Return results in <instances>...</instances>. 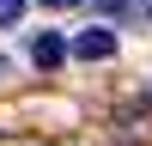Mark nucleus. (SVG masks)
Returning a JSON list of instances; mask_svg holds the SVG:
<instances>
[{"mask_svg": "<svg viewBox=\"0 0 152 146\" xmlns=\"http://www.w3.org/2000/svg\"><path fill=\"white\" fill-rule=\"evenodd\" d=\"M73 55H79V61H110V55H116V31H104V24L79 31V36H73Z\"/></svg>", "mask_w": 152, "mask_h": 146, "instance_id": "obj_1", "label": "nucleus"}, {"mask_svg": "<svg viewBox=\"0 0 152 146\" xmlns=\"http://www.w3.org/2000/svg\"><path fill=\"white\" fill-rule=\"evenodd\" d=\"M31 61H37V67H61V61H67V43H61L55 31L31 36Z\"/></svg>", "mask_w": 152, "mask_h": 146, "instance_id": "obj_2", "label": "nucleus"}, {"mask_svg": "<svg viewBox=\"0 0 152 146\" xmlns=\"http://www.w3.org/2000/svg\"><path fill=\"white\" fill-rule=\"evenodd\" d=\"M91 12H104V18H140V0H91Z\"/></svg>", "mask_w": 152, "mask_h": 146, "instance_id": "obj_3", "label": "nucleus"}, {"mask_svg": "<svg viewBox=\"0 0 152 146\" xmlns=\"http://www.w3.org/2000/svg\"><path fill=\"white\" fill-rule=\"evenodd\" d=\"M24 18V0H0V31H6V24H18Z\"/></svg>", "mask_w": 152, "mask_h": 146, "instance_id": "obj_4", "label": "nucleus"}, {"mask_svg": "<svg viewBox=\"0 0 152 146\" xmlns=\"http://www.w3.org/2000/svg\"><path fill=\"white\" fill-rule=\"evenodd\" d=\"M43 6H49V12H67V6H79V0H43Z\"/></svg>", "mask_w": 152, "mask_h": 146, "instance_id": "obj_5", "label": "nucleus"}, {"mask_svg": "<svg viewBox=\"0 0 152 146\" xmlns=\"http://www.w3.org/2000/svg\"><path fill=\"white\" fill-rule=\"evenodd\" d=\"M0 79H6V61H0Z\"/></svg>", "mask_w": 152, "mask_h": 146, "instance_id": "obj_6", "label": "nucleus"}]
</instances>
